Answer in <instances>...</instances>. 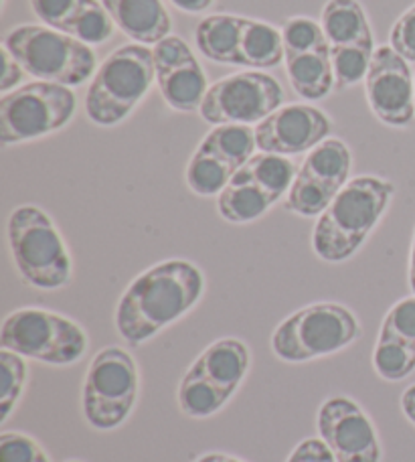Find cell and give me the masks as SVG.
Wrapping results in <instances>:
<instances>
[{"label": "cell", "instance_id": "cell-2", "mask_svg": "<svg viewBox=\"0 0 415 462\" xmlns=\"http://www.w3.org/2000/svg\"><path fill=\"white\" fill-rule=\"evenodd\" d=\"M393 193L392 180L381 177L363 175L348 180L314 226V254L330 263L353 258L385 216Z\"/></svg>", "mask_w": 415, "mask_h": 462}, {"label": "cell", "instance_id": "cell-7", "mask_svg": "<svg viewBox=\"0 0 415 462\" xmlns=\"http://www.w3.org/2000/svg\"><path fill=\"white\" fill-rule=\"evenodd\" d=\"M355 312L337 302H317L286 317L272 333V351L284 363H309L328 357L361 339Z\"/></svg>", "mask_w": 415, "mask_h": 462}, {"label": "cell", "instance_id": "cell-35", "mask_svg": "<svg viewBox=\"0 0 415 462\" xmlns=\"http://www.w3.org/2000/svg\"><path fill=\"white\" fill-rule=\"evenodd\" d=\"M68 462H81V460H68Z\"/></svg>", "mask_w": 415, "mask_h": 462}, {"label": "cell", "instance_id": "cell-1", "mask_svg": "<svg viewBox=\"0 0 415 462\" xmlns=\"http://www.w3.org/2000/svg\"><path fill=\"white\" fill-rule=\"evenodd\" d=\"M205 292V276L189 260H166L143 272L115 307V331L138 346L193 310Z\"/></svg>", "mask_w": 415, "mask_h": 462}, {"label": "cell", "instance_id": "cell-28", "mask_svg": "<svg viewBox=\"0 0 415 462\" xmlns=\"http://www.w3.org/2000/svg\"><path fill=\"white\" fill-rule=\"evenodd\" d=\"M389 41L403 60L415 63V5L395 21Z\"/></svg>", "mask_w": 415, "mask_h": 462}, {"label": "cell", "instance_id": "cell-32", "mask_svg": "<svg viewBox=\"0 0 415 462\" xmlns=\"http://www.w3.org/2000/svg\"><path fill=\"white\" fill-rule=\"evenodd\" d=\"M401 411L415 426V385H410L408 390L401 393Z\"/></svg>", "mask_w": 415, "mask_h": 462}, {"label": "cell", "instance_id": "cell-31", "mask_svg": "<svg viewBox=\"0 0 415 462\" xmlns=\"http://www.w3.org/2000/svg\"><path fill=\"white\" fill-rule=\"evenodd\" d=\"M171 3L182 13L197 14V13H205L207 8L215 3V0H171Z\"/></svg>", "mask_w": 415, "mask_h": 462}, {"label": "cell", "instance_id": "cell-30", "mask_svg": "<svg viewBox=\"0 0 415 462\" xmlns=\"http://www.w3.org/2000/svg\"><path fill=\"white\" fill-rule=\"evenodd\" d=\"M23 78L24 69L21 68V63L3 47V78H0V92H3V96L14 92Z\"/></svg>", "mask_w": 415, "mask_h": 462}, {"label": "cell", "instance_id": "cell-6", "mask_svg": "<svg viewBox=\"0 0 415 462\" xmlns=\"http://www.w3.org/2000/svg\"><path fill=\"white\" fill-rule=\"evenodd\" d=\"M249 367L252 353L244 341L227 337L211 343L180 379L177 402L182 414L197 420L217 414L242 387Z\"/></svg>", "mask_w": 415, "mask_h": 462}, {"label": "cell", "instance_id": "cell-11", "mask_svg": "<svg viewBox=\"0 0 415 462\" xmlns=\"http://www.w3.org/2000/svg\"><path fill=\"white\" fill-rule=\"evenodd\" d=\"M78 97L71 88L32 81L0 100V143H29L63 130L73 120Z\"/></svg>", "mask_w": 415, "mask_h": 462}, {"label": "cell", "instance_id": "cell-12", "mask_svg": "<svg viewBox=\"0 0 415 462\" xmlns=\"http://www.w3.org/2000/svg\"><path fill=\"white\" fill-rule=\"evenodd\" d=\"M296 172V164L288 156L254 154L217 197L219 216L237 226L263 217L281 197L288 195Z\"/></svg>", "mask_w": 415, "mask_h": 462}, {"label": "cell", "instance_id": "cell-27", "mask_svg": "<svg viewBox=\"0 0 415 462\" xmlns=\"http://www.w3.org/2000/svg\"><path fill=\"white\" fill-rule=\"evenodd\" d=\"M83 3L86 0H31V8L45 27L65 32Z\"/></svg>", "mask_w": 415, "mask_h": 462}, {"label": "cell", "instance_id": "cell-10", "mask_svg": "<svg viewBox=\"0 0 415 462\" xmlns=\"http://www.w3.org/2000/svg\"><path fill=\"white\" fill-rule=\"evenodd\" d=\"M138 393L136 359L122 346H106L91 359L83 379V416L94 430H115L134 411Z\"/></svg>", "mask_w": 415, "mask_h": 462}, {"label": "cell", "instance_id": "cell-3", "mask_svg": "<svg viewBox=\"0 0 415 462\" xmlns=\"http://www.w3.org/2000/svg\"><path fill=\"white\" fill-rule=\"evenodd\" d=\"M14 268L37 291H60L73 278V260L53 219L37 205L16 208L6 224Z\"/></svg>", "mask_w": 415, "mask_h": 462}, {"label": "cell", "instance_id": "cell-15", "mask_svg": "<svg viewBox=\"0 0 415 462\" xmlns=\"http://www.w3.org/2000/svg\"><path fill=\"white\" fill-rule=\"evenodd\" d=\"M353 156L338 138H327L306 156L286 195V211L300 217H320L351 175Z\"/></svg>", "mask_w": 415, "mask_h": 462}, {"label": "cell", "instance_id": "cell-19", "mask_svg": "<svg viewBox=\"0 0 415 462\" xmlns=\"http://www.w3.org/2000/svg\"><path fill=\"white\" fill-rule=\"evenodd\" d=\"M317 426L337 462H381L375 426L359 403L346 395H335L322 403Z\"/></svg>", "mask_w": 415, "mask_h": 462}, {"label": "cell", "instance_id": "cell-34", "mask_svg": "<svg viewBox=\"0 0 415 462\" xmlns=\"http://www.w3.org/2000/svg\"><path fill=\"white\" fill-rule=\"evenodd\" d=\"M410 286L415 294V231H413V242H411V252H410Z\"/></svg>", "mask_w": 415, "mask_h": 462}, {"label": "cell", "instance_id": "cell-21", "mask_svg": "<svg viewBox=\"0 0 415 462\" xmlns=\"http://www.w3.org/2000/svg\"><path fill=\"white\" fill-rule=\"evenodd\" d=\"M255 130V144L262 152L294 156L310 152L328 138L330 118L314 106L292 104L270 114Z\"/></svg>", "mask_w": 415, "mask_h": 462}, {"label": "cell", "instance_id": "cell-16", "mask_svg": "<svg viewBox=\"0 0 415 462\" xmlns=\"http://www.w3.org/2000/svg\"><path fill=\"white\" fill-rule=\"evenodd\" d=\"M281 39L286 73L294 92L309 102L325 100L337 86V78L322 24L306 16H294L281 27Z\"/></svg>", "mask_w": 415, "mask_h": 462}, {"label": "cell", "instance_id": "cell-29", "mask_svg": "<svg viewBox=\"0 0 415 462\" xmlns=\"http://www.w3.org/2000/svg\"><path fill=\"white\" fill-rule=\"evenodd\" d=\"M286 462H337L322 439H306L292 450Z\"/></svg>", "mask_w": 415, "mask_h": 462}, {"label": "cell", "instance_id": "cell-8", "mask_svg": "<svg viewBox=\"0 0 415 462\" xmlns=\"http://www.w3.org/2000/svg\"><path fill=\"white\" fill-rule=\"evenodd\" d=\"M0 345L24 359L69 367L86 355L89 337L79 323L60 312L19 309L5 317Z\"/></svg>", "mask_w": 415, "mask_h": 462}, {"label": "cell", "instance_id": "cell-18", "mask_svg": "<svg viewBox=\"0 0 415 462\" xmlns=\"http://www.w3.org/2000/svg\"><path fill=\"white\" fill-rule=\"evenodd\" d=\"M364 89L373 114L385 126H410L415 116V79L410 61L392 45L375 49L364 78Z\"/></svg>", "mask_w": 415, "mask_h": 462}, {"label": "cell", "instance_id": "cell-33", "mask_svg": "<svg viewBox=\"0 0 415 462\" xmlns=\"http://www.w3.org/2000/svg\"><path fill=\"white\" fill-rule=\"evenodd\" d=\"M195 462H245V460L231 455H223V452H209V455L198 457Z\"/></svg>", "mask_w": 415, "mask_h": 462}, {"label": "cell", "instance_id": "cell-9", "mask_svg": "<svg viewBox=\"0 0 415 462\" xmlns=\"http://www.w3.org/2000/svg\"><path fill=\"white\" fill-rule=\"evenodd\" d=\"M195 45L207 60L247 69H272L284 60L281 31L237 14H211L197 24Z\"/></svg>", "mask_w": 415, "mask_h": 462}, {"label": "cell", "instance_id": "cell-13", "mask_svg": "<svg viewBox=\"0 0 415 462\" xmlns=\"http://www.w3.org/2000/svg\"><path fill=\"white\" fill-rule=\"evenodd\" d=\"M284 104L280 81L262 71H242L219 79L207 92L201 118L213 126L226 124H260Z\"/></svg>", "mask_w": 415, "mask_h": 462}, {"label": "cell", "instance_id": "cell-14", "mask_svg": "<svg viewBox=\"0 0 415 462\" xmlns=\"http://www.w3.org/2000/svg\"><path fill=\"white\" fill-rule=\"evenodd\" d=\"M320 24L330 45L338 89L353 88L367 78L375 55V41L367 13L359 0H328Z\"/></svg>", "mask_w": 415, "mask_h": 462}, {"label": "cell", "instance_id": "cell-4", "mask_svg": "<svg viewBox=\"0 0 415 462\" xmlns=\"http://www.w3.org/2000/svg\"><path fill=\"white\" fill-rule=\"evenodd\" d=\"M156 81L154 55L146 45H124L99 63L86 94V114L97 126H118L138 108Z\"/></svg>", "mask_w": 415, "mask_h": 462}, {"label": "cell", "instance_id": "cell-20", "mask_svg": "<svg viewBox=\"0 0 415 462\" xmlns=\"http://www.w3.org/2000/svg\"><path fill=\"white\" fill-rule=\"evenodd\" d=\"M156 86L162 100L174 112H197L201 110L209 86L207 76L185 41L180 37H166L152 49Z\"/></svg>", "mask_w": 415, "mask_h": 462}, {"label": "cell", "instance_id": "cell-22", "mask_svg": "<svg viewBox=\"0 0 415 462\" xmlns=\"http://www.w3.org/2000/svg\"><path fill=\"white\" fill-rule=\"evenodd\" d=\"M373 367L385 382H401L415 369V294L395 302L379 328Z\"/></svg>", "mask_w": 415, "mask_h": 462}, {"label": "cell", "instance_id": "cell-25", "mask_svg": "<svg viewBox=\"0 0 415 462\" xmlns=\"http://www.w3.org/2000/svg\"><path fill=\"white\" fill-rule=\"evenodd\" d=\"M114 21L107 14L102 3L97 0H86L79 13L73 16L71 23L65 29V35L79 39L86 45H104L114 35Z\"/></svg>", "mask_w": 415, "mask_h": 462}, {"label": "cell", "instance_id": "cell-23", "mask_svg": "<svg viewBox=\"0 0 415 462\" xmlns=\"http://www.w3.org/2000/svg\"><path fill=\"white\" fill-rule=\"evenodd\" d=\"M115 27L138 45H159L171 37L172 21L162 0H99Z\"/></svg>", "mask_w": 415, "mask_h": 462}, {"label": "cell", "instance_id": "cell-26", "mask_svg": "<svg viewBox=\"0 0 415 462\" xmlns=\"http://www.w3.org/2000/svg\"><path fill=\"white\" fill-rule=\"evenodd\" d=\"M0 462H51L41 444L29 434H0Z\"/></svg>", "mask_w": 415, "mask_h": 462}, {"label": "cell", "instance_id": "cell-24", "mask_svg": "<svg viewBox=\"0 0 415 462\" xmlns=\"http://www.w3.org/2000/svg\"><path fill=\"white\" fill-rule=\"evenodd\" d=\"M27 377L29 369L24 357L8 349L0 351V424H6L19 406L27 390Z\"/></svg>", "mask_w": 415, "mask_h": 462}, {"label": "cell", "instance_id": "cell-5", "mask_svg": "<svg viewBox=\"0 0 415 462\" xmlns=\"http://www.w3.org/2000/svg\"><path fill=\"white\" fill-rule=\"evenodd\" d=\"M3 47L21 63L24 73L39 81L76 88L94 79V49L79 39L45 24H21L3 37Z\"/></svg>", "mask_w": 415, "mask_h": 462}, {"label": "cell", "instance_id": "cell-17", "mask_svg": "<svg viewBox=\"0 0 415 462\" xmlns=\"http://www.w3.org/2000/svg\"><path fill=\"white\" fill-rule=\"evenodd\" d=\"M255 130L244 124H226L203 138L187 164V185L198 197L221 195L235 172L252 159Z\"/></svg>", "mask_w": 415, "mask_h": 462}]
</instances>
